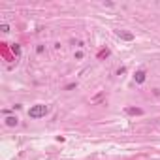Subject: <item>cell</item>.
<instances>
[{"mask_svg": "<svg viewBox=\"0 0 160 160\" xmlns=\"http://www.w3.org/2000/svg\"><path fill=\"white\" fill-rule=\"evenodd\" d=\"M49 113V107L43 104H38V105H32L30 109H28V117L30 119H41V117H45Z\"/></svg>", "mask_w": 160, "mask_h": 160, "instance_id": "cell-1", "label": "cell"}, {"mask_svg": "<svg viewBox=\"0 0 160 160\" xmlns=\"http://www.w3.org/2000/svg\"><path fill=\"white\" fill-rule=\"evenodd\" d=\"M117 36H119L121 40H126V41L134 40V34H132V32H126V30H117Z\"/></svg>", "mask_w": 160, "mask_h": 160, "instance_id": "cell-2", "label": "cell"}, {"mask_svg": "<svg viewBox=\"0 0 160 160\" xmlns=\"http://www.w3.org/2000/svg\"><path fill=\"white\" fill-rule=\"evenodd\" d=\"M145 77H147V73L143 72V70H139V72L134 73V79H136V83H143V81H145Z\"/></svg>", "mask_w": 160, "mask_h": 160, "instance_id": "cell-3", "label": "cell"}, {"mask_svg": "<svg viewBox=\"0 0 160 160\" xmlns=\"http://www.w3.org/2000/svg\"><path fill=\"white\" fill-rule=\"evenodd\" d=\"M126 113L128 115H141L143 109H139V107H126Z\"/></svg>", "mask_w": 160, "mask_h": 160, "instance_id": "cell-4", "label": "cell"}, {"mask_svg": "<svg viewBox=\"0 0 160 160\" xmlns=\"http://www.w3.org/2000/svg\"><path fill=\"white\" fill-rule=\"evenodd\" d=\"M17 117H8V119H6V124H8V126H17Z\"/></svg>", "mask_w": 160, "mask_h": 160, "instance_id": "cell-5", "label": "cell"}, {"mask_svg": "<svg viewBox=\"0 0 160 160\" xmlns=\"http://www.w3.org/2000/svg\"><path fill=\"white\" fill-rule=\"evenodd\" d=\"M11 51H13V53H15V55H17V57H19V55H21V47H19V45H17V43H15V45H13V47H11Z\"/></svg>", "mask_w": 160, "mask_h": 160, "instance_id": "cell-6", "label": "cell"}, {"mask_svg": "<svg viewBox=\"0 0 160 160\" xmlns=\"http://www.w3.org/2000/svg\"><path fill=\"white\" fill-rule=\"evenodd\" d=\"M107 55H109V51L104 49V51H100V55H98V57H107Z\"/></svg>", "mask_w": 160, "mask_h": 160, "instance_id": "cell-7", "label": "cell"}, {"mask_svg": "<svg viewBox=\"0 0 160 160\" xmlns=\"http://www.w3.org/2000/svg\"><path fill=\"white\" fill-rule=\"evenodd\" d=\"M0 30H2V32H9V27H8V25H2V27H0Z\"/></svg>", "mask_w": 160, "mask_h": 160, "instance_id": "cell-8", "label": "cell"}, {"mask_svg": "<svg viewBox=\"0 0 160 160\" xmlns=\"http://www.w3.org/2000/svg\"><path fill=\"white\" fill-rule=\"evenodd\" d=\"M75 59H77V60L83 59V53H81V51H77V53H75Z\"/></svg>", "mask_w": 160, "mask_h": 160, "instance_id": "cell-9", "label": "cell"}]
</instances>
